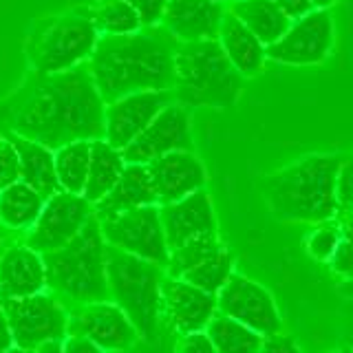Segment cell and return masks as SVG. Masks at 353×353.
<instances>
[{
    "label": "cell",
    "mask_w": 353,
    "mask_h": 353,
    "mask_svg": "<svg viewBox=\"0 0 353 353\" xmlns=\"http://www.w3.org/2000/svg\"><path fill=\"white\" fill-rule=\"evenodd\" d=\"M69 334L91 338L106 353H128L139 334L113 301L82 303L69 312Z\"/></svg>",
    "instance_id": "obj_14"
},
{
    "label": "cell",
    "mask_w": 353,
    "mask_h": 353,
    "mask_svg": "<svg viewBox=\"0 0 353 353\" xmlns=\"http://www.w3.org/2000/svg\"><path fill=\"white\" fill-rule=\"evenodd\" d=\"M216 314V296L181 279L163 276L161 281V312L165 325L176 334L203 331Z\"/></svg>",
    "instance_id": "obj_16"
},
{
    "label": "cell",
    "mask_w": 353,
    "mask_h": 353,
    "mask_svg": "<svg viewBox=\"0 0 353 353\" xmlns=\"http://www.w3.org/2000/svg\"><path fill=\"white\" fill-rule=\"evenodd\" d=\"M165 270L150 261L106 245V285L113 301L135 325L141 340H157L161 312V281Z\"/></svg>",
    "instance_id": "obj_6"
},
{
    "label": "cell",
    "mask_w": 353,
    "mask_h": 353,
    "mask_svg": "<svg viewBox=\"0 0 353 353\" xmlns=\"http://www.w3.org/2000/svg\"><path fill=\"white\" fill-rule=\"evenodd\" d=\"M148 170L157 192V203H172L201 190L208 183V170L194 150H174L148 163Z\"/></svg>",
    "instance_id": "obj_18"
},
{
    "label": "cell",
    "mask_w": 353,
    "mask_h": 353,
    "mask_svg": "<svg viewBox=\"0 0 353 353\" xmlns=\"http://www.w3.org/2000/svg\"><path fill=\"white\" fill-rule=\"evenodd\" d=\"M47 290L42 254L27 243H16L0 252V301L22 298Z\"/></svg>",
    "instance_id": "obj_20"
},
{
    "label": "cell",
    "mask_w": 353,
    "mask_h": 353,
    "mask_svg": "<svg viewBox=\"0 0 353 353\" xmlns=\"http://www.w3.org/2000/svg\"><path fill=\"white\" fill-rule=\"evenodd\" d=\"M228 11L234 14L265 47L274 44L292 25V18L274 0H232Z\"/></svg>",
    "instance_id": "obj_24"
},
{
    "label": "cell",
    "mask_w": 353,
    "mask_h": 353,
    "mask_svg": "<svg viewBox=\"0 0 353 353\" xmlns=\"http://www.w3.org/2000/svg\"><path fill=\"white\" fill-rule=\"evenodd\" d=\"M7 137L11 139V143L16 146L18 159H20V179L29 183L31 188L49 199L51 194H55L60 190L58 183V174H55V157L53 150L44 143L16 135V132H7Z\"/></svg>",
    "instance_id": "obj_23"
},
{
    "label": "cell",
    "mask_w": 353,
    "mask_h": 353,
    "mask_svg": "<svg viewBox=\"0 0 353 353\" xmlns=\"http://www.w3.org/2000/svg\"><path fill=\"white\" fill-rule=\"evenodd\" d=\"M55 157V174H58L60 190L82 194L88 163H91V141H69L53 150Z\"/></svg>",
    "instance_id": "obj_28"
},
{
    "label": "cell",
    "mask_w": 353,
    "mask_h": 353,
    "mask_svg": "<svg viewBox=\"0 0 353 353\" xmlns=\"http://www.w3.org/2000/svg\"><path fill=\"white\" fill-rule=\"evenodd\" d=\"M176 42L161 25L99 36L86 69L104 102L139 91H172Z\"/></svg>",
    "instance_id": "obj_2"
},
{
    "label": "cell",
    "mask_w": 353,
    "mask_h": 353,
    "mask_svg": "<svg viewBox=\"0 0 353 353\" xmlns=\"http://www.w3.org/2000/svg\"><path fill=\"white\" fill-rule=\"evenodd\" d=\"M340 154H307L265 179L272 214L285 223H323L338 214L336 176Z\"/></svg>",
    "instance_id": "obj_3"
},
{
    "label": "cell",
    "mask_w": 353,
    "mask_h": 353,
    "mask_svg": "<svg viewBox=\"0 0 353 353\" xmlns=\"http://www.w3.org/2000/svg\"><path fill=\"white\" fill-rule=\"evenodd\" d=\"M99 33L84 7L42 20L31 31L27 58L33 73H60L82 66L95 49Z\"/></svg>",
    "instance_id": "obj_7"
},
{
    "label": "cell",
    "mask_w": 353,
    "mask_h": 353,
    "mask_svg": "<svg viewBox=\"0 0 353 353\" xmlns=\"http://www.w3.org/2000/svg\"><path fill=\"white\" fill-rule=\"evenodd\" d=\"M336 27L329 9H312L305 16L292 20L290 29L270 44L268 60L287 66L323 64L334 51Z\"/></svg>",
    "instance_id": "obj_10"
},
{
    "label": "cell",
    "mask_w": 353,
    "mask_h": 353,
    "mask_svg": "<svg viewBox=\"0 0 353 353\" xmlns=\"http://www.w3.org/2000/svg\"><path fill=\"white\" fill-rule=\"evenodd\" d=\"M104 104L82 64L60 73H33L9 99L3 119L11 132L55 150L69 141L104 139Z\"/></svg>",
    "instance_id": "obj_1"
},
{
    "label": "cell",
    "mask_w": 353,
    "mask_h": 353,
    "mask_svg": "<svg viewBox=\"0 0 353 353\" xmlns=\"http://www.w3.org/2000/svg\"><path fill=\"white\" fill-rule=\"evenodd\" d=\"M340 241L342 236H340L338 223H336V219H331V221H323V223H316L314 232L305 241V248L314 261L327 263Z\"/></svg>",
    "instance_id": "obj_32"
},
{
    "label": "cell",
    "mask_w": 353,
    "mask_h": 353,
    "mask_svg": "<svg viewBox=\"0 0 353 353\" xmlns=\"http://www.w3.org/2000/svg\"><path fill=\"white\" fill-rule=\"evenodd\" d=\"M336 199L338 210L353 208V157H342L336 176Z\"/></svg>",
    "instance_id": "obj_34"
},
{
    "label": "cell",
    "mask_w": 353,
    "mask_h": 353,
    "mask_svg": "<svg viewBox=\"0 0 353 353\" xmlns=\"http://www.w3.org/2000/svg\"><path fill=\"white\" fill-rule=\"evenodd\" d=\"M84 11L93 20L99 36H126L141 29V20L128 0H97L86 5Z\"/></svg>",
    "instance_id": "obj_29"
},
{
    "label": "cell",
    "mask_w": 353,
    "mask_h": 353,
    "mask_svg": "<svg viewBox=\"0 0 353 353\" xmlns=\"http://www.w3.org/2000/svg\"><path fill=\"white\" fill-rule=\"evenodd\" d=\"M141 205H159L148 163H126L113 190L93 205V212L108 216Z\"/></svg>",
    "instance_id": "obj_22"
},
{
    "label": "cell",
    "mask_w": 353,
    "mask_h": 353,
    "mask_svg": "<svg viewBox=\"0 0 353 353\" xmlns=\"http://www.w3.org/2000/svg\"><path fill=\"white\" fill-rule=\"evenodd\" d=\"M44 199L36 188L16 181L0 190V223L9 230H29L42 212Z\"/></svg>",
    "instance_id": "obj_26"
},
{
    "label": "cell",
    "mask_w": 353,
    "mask_h": 353,
    "mask_svg": "<svg viewBox=\"0 0 353 353\" xmlns=\"http://www.w3.org/2000/svg\"><path fill=\"white\" fill-rule=\"evenodd\" d=\"M27 353H64V347H62V340H47V342H40L38 347L29 349Z\"/></svg>",
    "instance_id": "obj_43"
},
{
    "label": "cell",
    "mask_w": 353,
    "mask_h": 353,
    "mask_svg": "<svg viewBox=\"0 0 353 353\" xmlns=\"http://www.w3.org/2000/svg\"><path fill=\"white\" fill-rule=\"evenodd\" d=\"M274 3L279 5L292 20L301 18V16L307 14V11H312V9H314L309 0H274Z\"/></svg>",
    "instance_id": "obj_40"
},
{
    "label": "cell",
    "mask_w": 353,
    "mask_h": 353,
    "mask_svg": "<svg viewBox=\"0 0 353 353\" xmlns=\"http://www.w3.org/2000/svg\"><path fill=\"white\" fill-rule=\"evenodd\" d=\"M128 3L137 11L141 27H157L163 18L168 0H128Z\"/></svg>",
    "instance_id": "obj_36"
},
{
    "label": "cell",
    "mask_w": 353,
    "mask_h": 353,
    "mask_svg": "<svg viewBox=\"0 0 353 353\" xmlns=\"http://www.w3.org/2000/svg\"><path fill=\"white\" fill-rule=\"evenodd\" d=\"M0 303L14 345L20 349L29 351L40 342L64 340L69 334V309L49 290L22 298H5Z\"/></svg>",
    "instance_id": "obj_8"
},
{
    "label": "cell",
    "mask_w": 353,
    "mask_h": 353,
    "mask_svg": "<svg viewBox=\"0 0 353 353\" xmlns=\"http://www.w3.org/2000/svg\"><path fill=\"white\" fill-rule=\"evenodd\" d=\"M216 312L239 320L263 338L283 331V320L272 294L243 274H232L216 294Z\"/></svg>",
    "instance_id": "obj_11"
},
{
    "label": "cell",
    "mask_w": 353,
    "mask_h": 353,
    "mask_svg": "<svg viewBox=\"0 0 353 353\" xmlns=\"http://www.w3.org/2000/svg\"><path fill=\"white\" fill-rule=\"evenodd\" d=\"M62 347H64V353H106L99 345L91 338L86 336H80V334H66V338L62 340Z\"/></svg>",
    "instance_id": "obj_39"
},
{
    "label": "cell",
    "mask_w": 353,
    "mask_h": 353,
    "mask_svg": "<svg viewBox=\"0 0 353 353\" xmlns=\"http://www.w3.org/2000/svg\"><path fill=\"white\" fill-rule=\"evenodd\" d=\"M3 353H27V351H25V349H20V347H16V345H14V347H9V349H7V351H3Z\"/></svg>",
    "instance_id": "obj_46"
},
{
    "label": "cell",
    "mask_w": 353,
    "mask_h": 353,
    "mask_svg": "<svg viewBox=\"0 0 353 353\" xmlns=\"http://www.w3.org/2000/svg\"><path fill=\"white\" fill-rule=\"evenodd\" d=\"M340 292L345 294L347 298H353V279H349V281H345V283H342Z\"/></svg>",
    "instance_id": "obj_45"
},
{
    "label": "cell",
    "mask_w": 353,
    "mask_h": 353,
    "mask_svg": "<svg viewBox=\"0 0 353 353\" xmlns=\"http://www.w3.org/2000/svg\"><path fill=\"white\" fill-rule=\"evenodd\" d=\"M205 334L212 340L216 353H259L263 345L261 334L219 312L208 323Z\"/></svg>",
    "instance_id": "obj_27"
},
{
    "label": "cell",
    "mask_w": 353,
    "mask_h": 353,
    "mask_svg": "<svg viewBox=\"0 0 353 353\" xmlns=\"http://www.w3.org/2000/svg\"><path fill=\"white\" fill-rule=\"evenodd\" d=\"M172 99V91H139L104 104V139L117 150L141 135L152 117Z\"/></svg>",
    "instance_id": "obj_15"
},
{
    "label": "cell",
    "mask_w": 353,
    "mask_h": 353,
    "mask_svg": "<svg viewBox=\"0 0 353 353\" xmlns=\"http://www.w3.org/2000/svg\"><path fill=\"white\" fill-rule=\"evenodd\" d=\"M336 223L340 230V236L353 243V208H342L336 214Z\"/></svg>",
    "instance_id": "obj_41"
},
{
    "label": "cell",
    "mask_w": 353,
    "mask_h": 353,
    "mask_svg": "<svg viewBox=\"0 0 353 353\" xmlns=\"http://www.w3.org/2000/svg\"><path fill=\"white\" fill-rule=\"evenodd\" d=\"M159 219L168 250L179 248L190 239L219 232L212 196L205 188L179 199V201L159 205Z\"/></svg>",
    "instance_id": "obj_17"
},
{
    "label": "cell",
    "mask_w": 353,
    "mask_h": 353,
    "mask_svg": "<svg viewBox=\"0 0 353 353\" xmlns=\"http://www.w3.org/2000/svg\"><path fill=\"white\" fill-rule=\"evenodd\" d=\"M232 274H234V256H232V252L223 245L219 252H214L212 256H208L205 261L194 265L192 270H188L179 279L199 287V290L216 296Z\"/></svg>",
    "instance_id": "obj_30"
},
{
    "label": "cell",
    "mask_w": 353,
    "mask_h": 353,
    "mask_svg": "<svg viewBox=\"0 0 353 353\" xmlns=\"http://www.w3.org/2000/svg\"><path fill=\"white\" fill-rule=\"evenodd\" d=\"M93 216V203L82 194L58 190L42 205V212L27 232V245L40 254L66 245L80 234L86 221Z\"/></svg>",
    "instance_id": "obj_12"
},
{
    "label": "cell",
    "mask_w": 353,
    "mask_h": 353,
    "mask_svg": "<svg viewBox=\"0 0 353 353\" xmlns=\"http://www.w3.org/2000/svg\"><path fill=\"white\" fill-rule=\"evenodd\" d=\"M97 219L106 245L128 252L143 261H150L165 270L170 250L161 228L159 205H141Z\"/></svg>",
    "instance_id": "obj_9"
},
{
    "label": "cell",
    "mask_w": 353,
    "mask_h": 353,
    "mask_svg": "<svg viewBox=\"0 0 353 353\" xmlns=\"http://www.w3.org/2000/svg\"><path fill=\"white\" fill-rule=\"evenodd\" d=\"M331 353H353V349H349V347H342V349H336V351H331Z\"/></svg>",
    "instance_id": "obj_47"
},
{
    "label": "cell",
    "mask_w": 353,
    "mask_h": 353,
    "mask_svg": "<svg viewBox=\"0 0 353 353\" xmlns=\"http://www.w3.org/2000/svg\"><path fill=\"white\" fill-rule=\"evenodd\" d=\"M194 150L192 119L188 108L170 102L163 106L152 121L121 150L126 163H150L165 152Z\"/></svg>",
    "instance_id": "obj_13"
},
{
    "label": "cell",
    "mask_w": 353,
    "mask_h": 353,
    "mask_svg": "<svg viewBox=\"0 0 353 353\" xmlns=\"http://www.w3.org/2000/svg\"><path fill=\"white\" fill-rule=\"evenodd\" d=\"M228 5L214 0H168L159 25L176 42L216 38Z\"/></svg>",
    "instance_id": "obj_19"
},
{
    "label": "cell",
    "mask_w": 353,
    "mask_h": 353,
    "mask_svg": "<svg viewBox=\"0 0 353 353\" xmlns=\"http://www.w3.org/2000/svg\"><path fill=\"white\" fill-rule=\"evenodd\" d=\"M216 40L223 53L228 55V60L232 62V66L243 77H254L263 71L265 60H268V51H265L268 47L234 14H230L228 9L223 18H221Z\"/></svg>",
    "instance_id": "obj_21"
},
{
    "label": "cell",
    "mask_w": 353,
    "mask_h": 353,
    "mask_svg": "<svg viewBox=\"0 0 353 353\" xmlns=\"http://www.w3.org/2000/svg\"><path fill=\"white\" fill-rule=\"evenodd\" d=\"M9 347H14V338H11V329L7 323L5 309H3V303H0V353L7 351Z\"/></svg>",
    "instance_id": "obj_42"
},
{
    "label": "cell",
    "mask_w": 353,
    "mask_h": 353,
    "mask_svg": "<svg viewBox=\"0 0 353 353\" xmlns=\"http://www.w3.org/2000/svg\"><path fill=\"white\" fill-rule=\"evenodd\" d=\"M221 248H223V241L219 239V232L185 241L183 245L170 250V259L168 265H165V276L179 279V276H183L188 270H192L194 265L205 261L208 256H212Z\"/></svg>",
    "instance_id": "obj_31"
},
{
    "label": "cell",
    "mask_w": 353,
    "mask_h": 353,
    "mask_svg": "<svg viewBox=\"0 0 353 353\" xmlns=\"http://www.w3.org/2000/svg\"><path fill=\"white\" fill-rule=\"evenodd\" d=\"M259 353H303V351L298 349V345L290 336H283V331H281V334H276V336L263 338Z\"/></svg>",
    "instance_id": "obj_38"
},
{
    "label": "cell",
    "mask_w": 353,
    "mask_h": 353,
    "mask_svg": "<svg viewBox=\"0 0 353 353\" xmlns=\"http://www.w3.org/2000/svg\"><path fill=\"white\" fill-rule=\"evenodd\" d=\"M42 261L47 270V290L60 301L77 305L108 301L106 241L95 212L80 230V234L66 245L42 254Z\"/></svg>",
    "instance_id": "obj_5"
},
{
    "label": "cell",
    "mask_w": 353,
    "mask_h": 353,
    "mask_svg": "<svg viewBox=\"0 0 353 353\" xmlns=\"http://www.w3.org/2000/svg\"><path fill=\"white\" fill-rule=\"evenodd\" d=\"M214 3H221V5H230L232 0H214Z\"/></svg>",
    "instance_id": "obj_48"
},
{
    "label": "cell",
    "mask_w": 353,
    "mask_h": 353,
    "mask_svg": "<svg viewBox=\"0 0 353 353\" xmlns=\"http://www.w3.org/2000/svg\"><path fill=\"white\" fill-rule=\"evenodd\" d=\"M174 353H216L210 336L203 331H190V334H181L176 340Z\"/></svg>",
    "instance_id": "obj_37"
},
{
    "label": "cell",
    "mask_w": 353,
    "mask_h": 353,
    "mask_svg": "<svg viewBox=\"0 0 353 353\" xmlns=\"http://www.w3.org/2000/svg\"><path fill=\"white\" fill-rule=\"evenodd\" d=\"M243 77L216 38L179 42L174 49L172 99L185 108H228L239 102Z\"/></svg>",
    "instance_id": "obj_4"
},
{
    "label": "cell",
    "mask_w": 353,
    "mask_h": 353,
    "mask_svg": "<svg viewBox=\"0 0 353 353\" xmlns=\"http://www.w3.org/2000/svg\"><path fill=\"white\" fill-rule=\"evenodd\" d=\"M309 3H312L314 9H331L338 0H309Z\"/></svg>",
    "instance_id": "obj_44"
},
{
    "label": "cell",
    "mask_w": 353,
    "mask_h": 353,
    "mask_svg": "<svg viewBox=\"0 0 353 353\" xmlns=\"http://www.w3.org/2000/svg\"><path fill=\"white\" fill-rule=\"evenodd\" d=\"M124 154L121 150L113 148L106 139L91 141V163H88V174L82 196L88 203H97L113 190L121 170H124Z\"/></svg>",
    "instance_id": "obj_25"
},
{
    "label": "cell",
    "mask_w": 353,
    "mask_h": 353,
    "mask_svg": "<svg viewBox=\"0 0 353 353\" xmlns=\"http://www.w3.org/2000/svg\"><path fill=\"white\" fill-rule=\"evenodd\" d=\"M20 181V159L16 146L7 135L0 137V190Z\"/></svg>",
    "instance_id": "obj_33"
},
{
    "label": "cell",
    "mask_w": 353,
    "mask_h": 353,
    "mask_svg": "<svg viewBox=\"0 0 353 353\" xmlns=\"http://www.w3.org/2000/svg\"><path fill=\"white\" fill-rule=\"evenodd\" d=\"M327 263H329V270L336 276H340L342 281L353 279V243L342 239Z\"/></svg>",
    "instance_id": "obj_35"
}]
</instances>
